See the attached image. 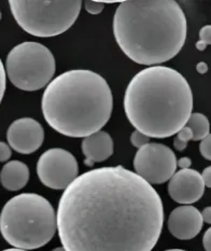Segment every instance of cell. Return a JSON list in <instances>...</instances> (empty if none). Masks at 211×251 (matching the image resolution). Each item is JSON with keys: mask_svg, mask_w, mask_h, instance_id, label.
<instances>
[{"mask_svg": "<svg viewBox=\"0 0 211 251\" xmlns=\"http://www.w3.org/2000/svg\"><path fill=\"white\" fill-rule=\"evenodd\" d=\"M191 165H192V161L190 157H181V159L178 160V166L180 167V169L190 168Z\"/></svg>", "mask_w": 211, "mask_h": 251, "instance_id": "cell-25", "label": "cell"}, {"mask_svg": "<svg viewBox=\"0 0 211 251\" xmlns=\"http://www.w3.org/2000/svg\"><path fill=\"white\" fill-rule=\"evenodd\" d=\"M11 157V147L3 141L0 143V161L7 162Z\"/></svg>", "mask_w": 211, "mask_h": 251, "instance_id": "cell-21", "label": "cell"}, {"mask_svg": "<svg viewBox=\"0 0 211 251\" xmlns=\"http://www.w3.org/2000/svg\"><path fill=\"white\" fill-rule=\"evenodd\" d=\"M202 217L204 222L211 225V206H208L202 211Z\"/></svg>", "mask_w": 211, "mask_h": 251, "instance_id": "cell-26", "label": "cell"}, {"mask_svg": "<svg viewBox=\"0 0 211 251\" xmlns=\"http://www.w3.org/2000/svg\"><path fill=\"white\" fill-rule=\"evenodd\" d=\"M188 23L174 0L122 1L113 18L117 46L133 62L152 66L168 62L187 40Z\"/></svg>", "mask_w": 211, "mask_h": 251, "instance_id": "cell-2", "label": "cell"}, {"mask_svg": "<svg viewBox=\"0 0 211 251\" xmlns=\"http://www.w3.org/2000/svg\"><path fill=\"white\" fill-rule=\"evenodd\" d=\"M190 140H193V132L190 127L185 126L177 134L174 140V147L178 151H183L188 147V143Z\"/></svg>", "mask_w": 211, "mask_h": 251, "instance_id": "cell-16", "label": "cell"}, {"mask_svg": "<svg viewBox=\"0 0 211 251\" xmlns=\"http://www.w3.org/2000/svg\"><path fill=\"white\" fill-rule=\"evenodd\" d=\"M165 251H187V250H182V249H168V250H165Z\"/></svg>", "mask_w": 211, "mask_h": 251, "instance_id": "cell-31", "label": "cell"}, {"mask_svg": "<svg viewBox=\"0 0 211 251\" xmlns=\"http://www.w3.org/2000/svg\"><path fill=\"white\" fill-rule=\"evenodd\" d=\"M204 225L202 212L192 205H182L171 211L168 230L180 241H190L201 233Z\"/></svg>", "mask_w": 211, "mask_h": 251, "instance_id": "cell-12", "label": "cell"}, {"mask_svg": "<svg viewBox=\"0 0 211 251\" xmlns=\"http://www.w3.org/2000/svg\"><path fill=\"white\" fill-rule=\"evenodd\" d=\"M82 152L85 156L84 164L89 167L94 163L104 162L113 154V140L111 136L104 130H99L89 137L83 138Z\"/></svg>", "mask_w": 211, "mask_h": 251, "instance_id": "cell-13", "label": "cell"}, {"mask_svg": "<svg viewBox=\"0 0 211 251\" xmlns=\"http://www.w3.org/2000/svg\"><path fill=\"white\" fill-rule=\"evenodd\" d=\"M5 70L15 87L27 92L38 91L51 83L55 74V58L46 46L25 41L9 52Z\"/></svg>", "mask_w": 211, "mask_h": 251, "instance_id": "cell-7", "label": "cell"}, {"mask_svg": "<svg viewBox=\"0 0 211 251\" xmlns=\"http://www.w3.org/2000/svg\"><path fill=\"white\" fill-rule=\"evenodd\" d=\"M11 149L21 154L34 153L45 140V130L41 124L31 118H21L11 123L7 132Z\"/></svg>", "mask_w": 211, "mask_h": 251, "instance_id": "cell-10", "label": "cell"}, {"mask_svg": "<svg viewBox=\"0 0 211 251\" xmlns=\"http://www.w3.org/2000/svg\"><path fill=\"white\" fill-rule=\"evenodd\" d=\"M178 161L168 147L148 144L138 149L134 159L136 174L150 184H161L171 179L176 173Z\"/></svg>", "mask_w": 211, "mask_h": 251, "instance_id": "cell-8", "label": "cell"}, {"mask_svg": "<svg viewBox=\"0 0 211 251\" xmlns=\"http://www.w3.org/2000/svg\"><path fill=\"white\" fill-rule=\"evenodd\" d=\"M84 8L92 15H96L102 12L105 5L102 1H94V0H86L84 1Z\"/></svg>", "mask_w": 211, "mask_h": 251, "instance_id": "cell-18", "label": "cell"}, {"mask_svg": "<svg viewBox=\"0 0 211 251\" xmlns=\"http://www.w3.org/2000/svg\"><path fill=\"white\" fill-rule=\"evenodd\" d=\"M2 251H27V250H23V249H18V248H11V249H5Z\"/></svg>", "mask_w": 211, "mask_h": 251, "instance_id": "cell-29", "label": "cell"}, {"mask_svg": "<svg viewBox=\"0 0 211 251\" xmlns=\"http://www.w3.org/2000/svg\"><path fill=\"white\" fill-rule=\"evenodd\" d=\"M29 180V168L21 161H11L3 165L0 173V181L8 191L23 189Z\"/></svg>", "mask_w": 211, "mask_h": 251, "instance_id": "cell-14", "label": "cell"}, {"mask_svg": "<svg viewBox=\"0 0 211 251\" xmlns=\"http://www.w3.org/2000/svg\"><path fill=\"white\" fill-rule=\"evenodd\" d=\"M199 41H202L204 45H211V25L204 26L199 30Z\"/></svg>", "mask_w": 211, "mask_h": 251, "instance_id": "cell-20", "label": "cell"}, {"mask_svg": "<svg viewBox=\"0 0 211 251\" xmlns=\"http://www.w3.org/2000/svg\"><path fill=\"white\" fill-rule=\"evenodd\" d=\"M186 126L190 127L193 132V141H199L207 137L210 134L209 120L203 113H192Z\"/></svg>", "mask_w": 211, "mask_h": 251, "instance_id": "cell-15", "label": "cell"}, {"mask_svg": "<svg viewBox=\"0 0 211 251\" xmlns=\"http://www.w3.org/2000/svg\"><path fill=\"white\" fill-rule=\"evenodd\" d=\"M113 108L109 84L91 70H69L51 81L42 95L47 123L67 137L85 138L105 126Z\"/></svg>", "mask_w": 211, "mask_h": 251, "instance_id": "cell-4", "label": "cell"}, {"mask_svg": "<svg viewBox=\"0 0 211 251\" xmlns=\"http://www.w3.org/2000/svg\"><path fill=\"white\" fill-rule=\"evenodd\" d=\"M168 193L178 204L191 205L196 203L205 193L202 174L191 168L176 172L169 180Z\"/></svg>", "mask_w": 211, "mask_h": 251, "instance_id": "cell-11", "label": "cell"}, {"mask_svg": "<svg viewBox=\"0 0 211 251\" xmlns=\"http://www.w3.org/2000/svg\"><path fill=\"white\" fill-rule=\"evenodd\" d=\"M203 245L206 251H211V227L205 232L203 237Z\"/></svg>", "mask_w": 211, "mask_h": 251, "instance_id": "cell-23", "label": "cell"}, {"mask_svg": "<svg viewBox=\"0 0 211 251\" xmlns=\"http://www.w3.org/2000/svg\"><path fill=\"white\" fill-rule=\"evenodd\" d=\"M196 70H197V73L201 74V75L206 74L208 72V65L205 62H199L196 65Z\"/></svg>", "mask_w": 211, "mask_h": 251, "instance_id": "cell-27", "label": "cell"}, {"mask_svg": "<svg viewBox=\"0 0 211 251\" xmlns=\"http://www.w3.org/2000/svg\"><path fill=\"white\" fill-rule=\"evenodd\" d=\"M56 217L66 251H151L164 207L152 184L118 165L80 175L64 191Z\"/></svg>", "mask_w": 211, "mask_h": 251, "instance_id": "cell-1", "label": "cell"}, {"mask_svg": "<svg viewBox=\"0 0 211 251\" xmlns=\"http://www.w3.org/2000/svg\"><path fill=\"white\" fill-rule=\"evenodd\" d=\"M202 177L204 180L205 187L211 189V166H208L204 169L202 174Z\"/></svg>", "mask_w": 211, "mask_h": 251, "instance_id": "cell-22", "label": "cell"}, {"mask_svg": "<svg viewBox=\"0 0 211 251\" xmlns=\"http://www.w3.org/2000/svg\"><path fill=\"white\" fill-rule=\"evenodd\" d=\"M199 151L204 159L211 161V134H209L206 138L201 141L199 145Z\"/></svg>", "mask_w": 211, "mask_h": 251, "instance_id": "cell-19", "label": "cell"}, {"mask_svg": "<svg viewBox=\"0 0 211 251\" xmlns=\"http://www.w3.org/2000/svg\"><path fill=\"white\" fill-rule=\"evenodd\" d=\"M0 70H1V77H0V79H1V82H0L1 91H0V93H1V100H2L3 95H4V92H5V85H7V78H5V69L3 67L2 62L0 63Z\"/></svg>", "mask_w": 211, "mask_h": 251, "instance_id": "cell-24", "label": "cell"}, {"mask_svg": "<svg viewBox=\"0 0 211 251\" xmlns=\"http://www.w3.org/2000/svg\"><path fill=\"white\" fill-rule=\"evenodd\" d=\"M57 217L50 201L36 193H22L9 200L0 215V231L5 242L23 250L38 249L51 241Z\"/></svg>", "mask_w": 211, "mask_h": 251, "instance_id": "cell-5", "label": "cell"}, {"mask_svg": "<svg viewBox=\"0 0 211 251\" xmlns=\"http://www.w3.org/2000/svg\"><path fill=\"white\" fill-rule=\"evenodd\" d=\"M124 110L133 126L149 138H167L186 126L193 110V94L177 70L152 66L131 80Z\"/></svg>", "mask_w": 211, "mask_h": 251, "instance_id": "cell-3", "label": "cell"}, {"mask_svg": "<svg viewBox=\"0 0 211 251\" xmlns=\"http://www.w3.org/2000/svg\"><path fill=\"white\" fill-rule=\"evenodd\" d=\"M52 251H66V250H65L64 247H57V248H54Z\"/></svg>", "mask_w": 211, "mask_h": 251, "instance_id": "cell-30", "label": "cell"}, {"mask_svg": "<svg viewBox=\"0 0 211 251\" xmlns=\"http://www.w3.org/2000/svg\"><path fill=\"white\" fill-rule=\"evenodd\" d=\"M206 48H207V46L206 45H204V43L202 42V41H197L196 42V49L198 51H205L206 50Z\"/></svg>", "mask_w": 211, "mask_h": 251, "instance_id": "cell-28", "label": "cell"}, {"mask_svg": "<svg viewBox=\"0 0 211 251\" xmlns=\"http://www.w3.org/2000/svg\"><path fill=\"white\" fill-rule=\"evenodd\" d=\"M150 138L148 136H145L144 134H142L141 132H139V130H134L131 135V143L134 147H136V148L140 149L142 148L143 146L150 144L149 143Z\"/></svg>", "mask_w": 211, "mask_h": 251, "instance_id": "cell-17", "label": "cell"}, {"mask_svg": "<svg viewBox=\"0 0 211 251\" xmlns=\"http://www.w3.org/2000/svg\"><path fill=\"white\" fill-rule=\"evenodd\" d=\"M77 159L69 151L53 148L37 162V175L42 184L53 190H66L79 176Z\"/></svg>", "mask_w": 211, "mask_h": 251, "instance_id": "cell-9", "label": "cell"}, {"mask_svg": "<svg viewBox=\"0 0 211 251\" xmlns=\"http://www.w3.org/2000/svg\"><path fill=\"white\" fill-rule=\"evenodd\" d=\"M16 23L29 35L55 37L71 27L81 11L80 0H10Z\"/></svg>", "mask_w": 211, "mask_h": 251, "instance_id": "cell-6", "label": "cell"}]
</instances>
